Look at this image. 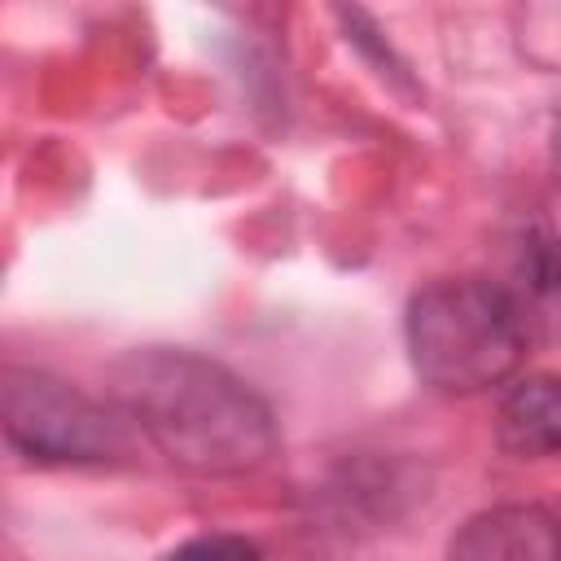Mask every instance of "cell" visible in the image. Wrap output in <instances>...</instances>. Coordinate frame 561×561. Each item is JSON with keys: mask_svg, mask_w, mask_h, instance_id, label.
Listing matches in <instances>:
<instances>
[{"mask_svg": "<svg viewBox=\"0 0 561 561\" xmlns=\"http://www.w3.org/2000/svg\"><path fill=\"white\" fill-rule=\"evenodd\" d=\"M110 399L167 460L193 473H245L276 451L267 403L197 351H127L110 368Z\"/></svg>", "mask_w": 561, "mask_h": 561, "instance_id": "cell-1", "label": "cell"}, {"mask_svg": "<svg viewBox=\"0 0 561 561\" xmlns=\"http://www.w3.org/2000/svg\"><path fill=\"white\" fill-rule=\"evenodd\" d=\"M526 329L500 280H434L408 302V355L421 381L443 394H473L504 381L526 351Z\"/></svg>", "mask_w": 561, "mask_h": 561, "instance_id": "cell-2", "label": "cell"}, {"mask_svg": "<svg viewBox=\"0 0 561 561\" xmlns=\"http://www.w3.org/2000/svg\"><path fill=\"white\" fill-rule=\"evenodd\" d=\"M0 408L9 443L35 460H105L123 451V425L53 373L4 368Z\"/></svg>", "mask_w": 561, "mask_h": 561, "instance_id": "cell-3", "label": "cell"}, {"mask_svg": "<svg viewBox=\"0 0 561 561\" xmlns=\"http://www.w3.org/2000/svg\"><path fill=\"white\" fill-rule=\"evenodd\" d=\"M447 561H561V522L539 504H500L460 526Z\"/></svg>", "mask_w": 561, "mask_h": 561, "instance_id": "cell-4", "label": "cell"}, {"mask_svg": "<svg viewBox=\"0 0 561 561\" xmlns=\"http://www.w3.org/2000/svg\"><path fill=\"white\" fill-rule=\"evenodd\" d=\"M504 289L517 307L526 337H561V245L548 228H526L513 259V280Z\"/></svg>", "mask_w": 561, "mask_h": 561, "instance_id": "cell-5", "label": "cell"}, {"mask_svg": "<svg viewBox=\"0 0 561 561\" xmlns=\"http://www.w3.org/2000/svg\"><path fill=\"white\" fill-rule=\"evenodd\" d=\"M495 438L504 451L522 460L561 456V381L557 377L517 381L500 403Z\"/></svg>", "mask_w": 561, "mask_h": 561, "instance_id": "cell-6", "label": "cell"}, {"mask_svg": "<svg viewBox=\"0 0 561 561\" xmlns=\"http://www.w3.org/2000/svg\"><path fill=\"white\" fill-rule=\"evenodd\" d=\"M171 561H259V548L241 535H197L175 548Z\"/></svg>", "mask_w": 561, "mask_h": 561, "instance_id": "cell-7", "label": "cell"}]
</instances>
